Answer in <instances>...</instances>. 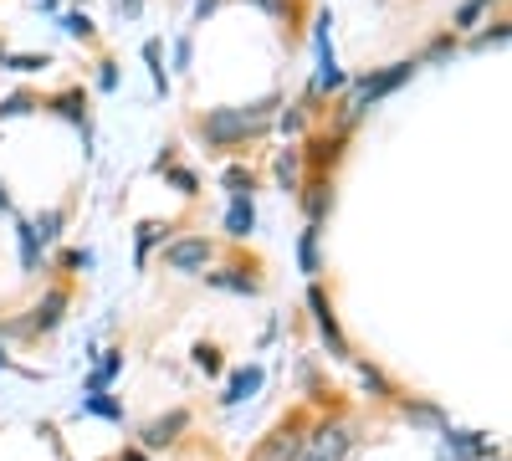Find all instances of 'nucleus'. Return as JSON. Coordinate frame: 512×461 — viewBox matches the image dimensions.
<instances>
[{"mask_svg":"<svg viewBox=\"0 0 512 461\" xmlns=\"http://www.w3.org/2000/svg\"><path fill=\"white\" fill-rule=\"evenodd\" d=\"M67 303H72V292H67V287H52L47 298H41V303L31 308V318H26L16 333L36 339V333H52V328H62V318H67Z\"/></svg>","mask_w":512,"mask_h":461,"instance_id":"obj_8","label":"nucleus"},{"mask_svg":"<svg viewBox=\"0 0 512 461\" xmlns=\"http://www.w3.org/2000/svg\"><path fill=\"white\" fill-rule=\"evenodd\" d=\"M0 67H11V72H36V67H52V57H0Z\"/></svg>","mask_w":512,"mask_h":461,"instance_id":"obj_31","label":"nucleus"},{"mask_svg":"<svg viewBox=\"0 0 512 461\" xmlns=\"http://www.w3.org/2000/svg\"><path fill=\"white\" fill-rule=\"evenodd\" d=\"M36 108V98L31 93H11V98H0V118H21V113H31Z\"/></svg>","mask_w":512,"mask_h":461,"instance_id":"obj_27","label":"nucleus"},{"mask_svg":"<svg viewBox=\"0 0 512 461\" xmlns=\"http://www.w3.org/2000/svg\"><path fill=\"white\" fill-rule=\"evenodd\" d=\"M216 6H221V0H195V16H200V21H205V16H210V11H216Z\"/></svg>","mask_w":512,"mask_h":461,"instance_id":"obj_41","label":"nucleus"},{"mask_svg":"<svg viewBox=\"0 0 512 461\" xmlns=\"http://www.w3.org/2000/svg\"><path fill=\"white\" fill-rule=\"evenodd\" d=\"M93 262H98V257H93L88 246H82V251H67V257H62V267H67V272H93Z\"/></svg>","mask_w":512,"mask_h":461,"instance_id":"obj_30","label":"nucleus"},{"mask_svg":"<svg viewBox=\"0 0 512 461\" xmlns=\"http://www.w3.org/2000/svg\"><path fill=\"white\" fill-rule=\"evenodd\" d=\"M195 369L200 374H221V349L216 344H195Z\"/></svg>","mask_w":512,"mask_h":461,"instance_id":"obj_26","label":"nucleus"},{"mask_svg":"<svg viewBox=\"0 0 512 461\" xmlns=\"http://www.w3.org/2000/svg\"><path fill=\"white\" fill-rule=\"evenodd\" d=\"M282 129H287V134H303V108H287V113H282Z\"/></svg>","mask_w":512,"mask_h":461,"instance_id":"obj_37","label":"nucleus"},{"mask_svg":"<svg viewBox=\"0 0 512 461\" xmlns=\"http://www.w3.org/2000/svg\"><path fill=\"white\" fill-rule=\"evenodd\" d=\"M338 159V139H318L313 144V164H333Z\"/></svg>","mask_w":512,"mask_h":461,"instance_id":"obj_34","label":"nucleus"},{"mask_svg":"<svg viewBox=\"0 0 512 461\" xmlns=\"http://www.w3.org/2000/svg\"><path fill=\"white\" fill-rule=\"evenodd\" d=\"M487 6H492V0H461V11H456V26H477Z\"/></svg>","mask_w":512,"mask_h":461,"instance_id":"obj_28","label":"nucleus"},{"mask_svg":"<svg viewBox=\"0 0 512 461\" xmlns=\"http://www.w3.org/2000/svg\"><path fill=\"white\" fill-rule=\"evenodd\" d=\"M297 461H308V456H297Z\"/></svg>","mask_w":512,"mask_h":461,"instance_id":"obj_46","label":"nucleus"},{"mask_svg":"<svg viewBox=\"0 0 512 461\" xmlns=\"http://www.w3.org/2000/svg\"><path fill=\"white\" fill-rule=\"evenodd\" d=\"M359 385H364L374 400H390V395H395V385L384 380V369H374V364H359Z\"/></svg>","mask_w":512,"mask_h":461,"instance_id":"obj_21","label":"nucleus"},{"mask_svg":"<svg viewBox=\"0 0 512 461\" xmlns=\"http://www.w3.org/2000/svg\"><path fill=\"white\" fill-rule=\"evenodd\" d=\"M175 67H180V72L190 67V36H180V41H175Z\"/></svg>","mask_w":512,"mask_h":461,"instance_id":"obj_38","label":"nucleus"},{"mask_svg":"<svg viewBox=\"0 0 512 461\" xmlns=\"http://www.w3.org/2000/svg\"><path fill=\"white\" fill-rule=\"evenodd\" d=\"M180 431H190V410H169V415H159V421H149L139 431V441H144V451H159V446H175Z\"/></svg>","mask_w":512,"mask_h":461,"instance_id":"obj_9","label":"nucleus"},{"mask_svg":"<svg viewBox=\"0 0 512 461\" xmlns=\"http://www.w3.org/2000/svg\"><path fill=\"white\" fill-rule=\"evenodd\" d=\"M277 185H282L287 195L303 190V149H287V154H277Z\"/></svg>","mask_w":512,"mask_h":461,"instance_id":"obj_15","label":"nucleus"},{"mask_svg":"<svg viewBox=\"0 0 512 461\" xmlns=\"http://www.w3.org/2000/svg\"><path fill=\"white\" fill-rule=\"evenodd\" d=\"M82 415H103V421H123V405H118V400H108V390H103V395H82Z\"/></svg>","mask_w":512,"mask_h":461,"instance_id":"obj_22","label":"nucleus"},{"mask_svg":"<svg viewBox=\"0 0 512 461\" xmlns=\"http://www.w3.org/2000/svg\"><path fill=\"white\" fill-rule=\"evenodd\" d=\"M139 6L144 0H118V16H139Z\"/></svg>","mask_w":512,"mask_h":461,"instance_id":"obj_40","label":"nucleus"},{"mask_svg":"<svg viewBox=\"0 0 512 461\" xmlns=\"http://www.w3.org/2000/svg\"><path fill=\"white\" fill-rule=\"evenodd\" d=\"M98 88H103V93L118 88V67H113V62H98Z\"/></svg>","mask_w":512,"mask_h":461,"instance_id":"obj_35","label":"nucleus"},{"mask_svg":"<svg viewBox=\"0 0 512 461\" xmlns=\"http://www.w3.org/2000/svg\"><path fill=\"white\" fill-rule=\"evenodd\" d=\"M262 380H267V369H262V364H246V369H236L231 380H226V390H221V405H226V410L246 405L256 390H262Z\"/></svg>","mask_w":512,"mask_h":461,"instance_id":"obj_10","label":"nucleus"},{"mask_svg":"<svg viewBox=\"0 0 512 461\" xmlns=\"http://www.w3.org/2000/svg\"><path fill=\"white\" fill-rule=\"evenodd\" d=\"M52 108H57L67 123H77V129H82V139H88V98H82V93H62Z\"/></svg>","mask_w":512,"mask_h":461,"instance_id":"obj_18","label":"nucleus"},{"mask_svg":"<svg viewBox=\"0 0 512 461\" xmlns=\"http://www.w3.org/2000/svg\"><path fill=\"white\" fill-rule=\"evenodd\" d=\"M169 231H175L169 221H144V226H139V267L149 262V251H154V246H159V241H164Z\"/></svg>","mask_w":512,"mask_h":461,"instance_id":"obj_19","label":"nucleus"},{"mask_svg":"<svg viewBox=\"0 0 512 461\" xmlns=\"http://www.w3.org/2000/svg\"><path fill=\"white\" fill-rule=\"evenodd\" d=\"M0 364H6V349H0Z\"/></svg>","mask_w":512,"mask_h":461,"instance_id":"obj_45","label":"nucleus"},{"mask_svg":"<svg viewBox=\"0 0 512 461\" xmlns=\"http://www.w3.org/2000/svg\"><path fill=\"white\" fill-rule=\"evenodd\" d=\"M297 195H303V216H308L313 226H323V216L333 211V185H328V180H313V185H303Z\"/></svg>","mask_w":512,"mask_h":461,"instance_id":"obj_13","label":"nucleus"},{"mask_svg":"<svg viewBox=\"0 0 512 461\" xmlns=\"http://www.w3.org/2000/svg\"><path fill=\"white\" fill-rule=\"evenodd\" d=\"M502 41H507V21H497L492 31H482V36L472 41V52H487V47H502Z\"/></svg>","mask_w":512,"mask_h":461,"instance_id":"obj_29","label":"nucleus"},{"mask_svg":"<svg viewBox=\"0 0 512 461\" xmlns=\"http://www.w3.org/2000/svg\"><path fill=\"white\" fill-rule=\"evenodd\" d=\"M118 374H123V354H118V349H108V359L88 374V385H82V395H103V390L118 380Z\"/></svg>","mask_w":512,"mask_h":461,"instance_id":"obj_16","label":"nucleus"},{"mask_svg":"<svg viewBox=\"0 0 512 461\" xmlns=\"http://www.w3.org/2000/svg\"><path fill=\"white\" fill-rule=\"evenodd\" d=\"M62 31H67V36H82V41H88V36H93V21H88V16H62Z\"/></svg>","mask_w":512,"mask_h":461,"instance_id":"obj_32","label":"nucleus"},{"mask_svg":"<svg viewBox=\"0 0 512 461\" xmlns=\"http://www.w3.org/2000/svg\"><path fill=\"white\" fill-rule=\"evenodd\" d=\"M354 426L349 421H318V426H308V436H303V456L308 461H344L349 451H354Z\"/></svg>","mask_w":512,"mask_h":461,"instance_id":"obj_4","label":"nucleus"},{"mask_svg":"<svg viewBox=\"0 0 512 461\" xmlns=\"http://www.w3.org/2000/svg\"><path fill=\"white\" fill-rule=\"evenodd\" d=\"M210 287H221V292H236V298H256L262 292V282H256L246 267H221V272H200Z\"/></svg>","mask_w":512,"mask_h":461,"instance_id":"obj_11","label":"nucleus"},{"mask_svg":"<svg viewBox=\"0 0 512 461\" xmlns=\"http://www.w3.org/2000/svg\"><path fill=\"white\" fill-rule=\"evenodd\" d=\"M272 108H277V98L246 103V108H210V113L200 118V139H205L210 149H236L241 139H256V134L267 129Z\"/></svg>","mask_w":512,"mask_h":461,"instance_id":"obj_1","label":"nucleus"},{"mask_svg":"<svg viewBox=\"0 0 512 461\" xmlns=\"http://www.w3.org/2000/svg\"><path fill=\"white\" fill-rule=\"evenodd\" d=\"M451 52H456V41H451V36H441V41H431V52H425V57L441 62V57H451Z\"/></svg>","mask_w":512,"mask_h":461,"instance_id":"obj_36","label":"nucleus"},{"mask_svg":"<svg viewBox=\"0 0 512 461\" xmlns=\"http://www.w3.org/2000/svg\"><path fill=\"white\" fill-rule=\"evenodd\" d=\"M144 62H149L154 88H159V93H169V72H164V47H159V41H144Z\"/></svg>","mask_w":512,"mask_h":461,"instance_id":"obj_23","label":"nucleus"},{"mask_svg":"<svg viewBox=\"0 0 512 461\" xmlns=\"http://www.w3.org/2000/svg\"><path fill=\"white\" fill-rule=\"evenodd\" d=\"M303 436H308V415H287V421H277L256 441V451L246 461H297L303 456Z\"/></svg>","mask_w":512,"mask_h":461,"instance_id":"obj_3","label":"nucleus"},{"mask_svg":"<svg viewBox=\"0 0 512 461\" xmlns=\"http://www.w3.org/2000/svg\"><path fill=\"white\" fill-rule=\"evenodd\" d=\"M492 461H507V456H502V451H492Z\"/></svg>","mask_w":512,"mask_h":461,"instance_id":"obj_44","label":"nucleus"},{"mask_svg":"<svg viewBox=\"0 0 512 461\" xmlns=\"http://www.w3.org/2000/svg\"><path fill=\"white\" fill-rule=\"evenodd\" d=\"M318 236H323V231H318L313 221H308V231H303V236H297V267H303V277H318V272H323V257H318Z\"/></svg>","mask_w":512,"mask_h":461,"instance_id":"obj_14","label":"nucleus"},{"mask_svg":"<svg viewBox=\"0 0 512 461\" xmlns=\"http://www.w3.org/2000/svg\"><path fill=\"white\" fill-rule=\"evenodd\" d=\"M497 446H492V436H482V431H451V426H441V446H436V456L441 461H487Z\"/></svg>","mask_w":512,"mask_h":461,"instance_id":"obj_7","label":"nucleus"},{"mask_svg":"<svg viewBox=\"0 0 512 461\" xmlns=\"http://www.w3.org/2000/svg\"><path fill=\"white\" fill-rule=\"evenodd\" d=\"M62 226H67V211H47V216H36V221H31V236L47 246V241L62 236Z\"/></svg>","mask_w":512,"mask_h":461,"instance_id":"obj_20","label":"nucleus"},{"mask_svg":"<svg viewBox=\"0 0 512 461\" xmlns=\"http://www.w3.org/2000/svg\"><path fill=\"white\" fill-rule=\"evenodd\" d=\"M256 231V205H251V195H231V205H226V236L231 241H246Z\"/></svg>","mask_w":512,"mask_h":461,"instance_id":"obj_12","label":"nucleus"},{"mask_svg":"<svg viewBox=\"0 0 512 461\" xmlns=\"http://www.w3.org/2000/svg\"><path fill=\"white\" fill-rule=\"evenodd\" d=\"M118 461H149V456H144V451H139V446H128V451H123V456H118Z\"/></svg>","mask_w":512,"mask_h":461,"instance_id":"obj_42","label":"nucleus"},{"mask_svg":"<svg viewBox=\"0 0 512 461\" xmlns=\"http://www.w3.org/2000/svg\"><path fill=\"white\" fill-rule=\"evenodd\" d=\"M169 185H175L180 195H195V190H200V180H195L190 170H169Z\"/></svg>","mask_w":512,"mask_h":461,"instance_id":"obj_33","label":"nucleus"},{"mask_svg":"<svg viewBox=\"0 0 512 461\" xmlns=\"http://www.w3.org/2000/svg\"><path fill=\"white\" fill-rule=\"evenodd\" d=\"M410 72H415V62H390V67H379V72L359 77V88H354V98H349L344 118H338V129H349V123H354L364 108H374L379 98H390V93L400 88V82H410Z\"/></svg>","mask_w":512,"mask_h":461,"instance_id":"obj_2","label":"nucleus"},{"mask_svg":"<svg viewBox=\"0 0 512 461\" xmlns=\"http://www.w3.org/2000/svg\"><path fill=\"white\" fill-rule=\"evenodd\" d=\"M0 211H11V195H6V185H0Z\"/></svg>","mask_w":512,"mask_h":461,"instance_id":"obj_43","label":"nucleus"},{"mask_svg":"<svg viewBox=\"0 0 512 461\" xmlns=\"http://www.w3.org/2000/svg\"><path fill=\"white\" fill-rule=\"evenodd\" d=\"M221 180H226V190H231V195H251V190H256V175H251V170H241V164H231V170H226Z\"/></svg>","mask_w":512,"mask_h":461,"instance_id":"obj_24","label":"nucleus"},{"mask_svg":"<svg viewBox=\"0 0 512 461\" xmlns=\"http://www.w3.org/2000/svg\"><path fill=\"white\" fill-rule=\"evenodd\" d=\"M251 6H262L267 16H287V0H251Z\"/></svg>","mask_w":512,"mask_h":461,"instance_id":"obj_39","label":"nucleus"},{"mask_svg":"<svg viewBox=\"0 0 512 461\" xmlns=\"http://www.w3.org/2000/svg\"><path fill=\"white\" fill-rule=\"evenodd\" d=\"M36 257H41V241L31 236V221H21V267L36 272Z\"/></svg>","mask_w":512,"mask_h":461,"instance_id":"obj_25","label":"nucleus"},{"mask_svg":"<svg viewBox=\"0 0 512 461\" xmlns=\"http://www.w3.org/2000/svg\"><path fill=\"white\" fill-rule=\"evenodd\" d=\"M400 415H405V421H415V426H446L441 405H431V400H400Z\"/></svg>","mask_w":512,"mask_h":461,"instance_id":"obj_17","label":"nucleus"},{"mask_svg":"<svg viewBox=\"0 0 512 461\" xmlns=\"http://www.w3.org/2000/svg\"><path fill=\"white\" fill-rule=\"evenodd\" d=\"M308 308H313L318 339L328 344V354H333V359H354V349H349V339H344V328H338V318H333V303H328V292H323L318 282L308 287Z\"/></svg>","mask_w":512,"mask_h":461,"instance_id":"obj_5","label":"nucleus"},{"mask_svg":"<svg viewBox=\"0 0 512 461\" xmlns=\"http://www.w3.org/2000/svg\"><path fill=\"white\" fill-rule=\"evenodd\" d=\"M210 257H216V251H210L205 236H180V241L164 246V267L180 272V277H200V272L210 267Z\"/></svg>","mask_w":512,"mask_h":461,"instance_id":"obj_6","label":"nucleus"}]
</instances>
